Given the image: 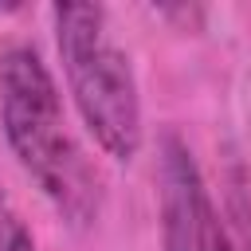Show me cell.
<instances>
[{
    "label": "cell",
    "mask_w": 251,
    "mask_h": 251,
    "mask_svg": "<svg viewBox=\"0 0 251 251\" xmlns=\"http://www.w3.org/2000/svg\"><path fill=\"white\" fill-rule=\"evenodd\" d=\"M0 129L51 208L71 227H90L102 212V176L75 137L63 94L31 43L0 51Z\"/></svg>",
    "instance_id": "cell-1"
},
{
    "label": "cell",
    "mask_w": 251,
    "mask_h": 251,
    "mask_svg": "<svg viewBox=\"0 0 251 251\" xmlns=\"http://www.w3.org/2000/svg\"><path fill=\"white\" fill-rule=\"evenodd\" d=\"M55 47L71 102L110 161H133L145 141L141 90L126 47L110 31L102 4H55Z\"/></svg>",
    "instance_id": "cell-2"
},
{
    "label": "cell",
    "mask_w": 251,
    "mask_h": 251,
    "mask_svg": "<svg viewBox=\"0 0 251 251\" xmlns=\"http://www.w3.org/2000/svg\"><path fill=\"white\" fill-rule=\"evenodd\" d=\"M157 212L165 251H239L188 141L176 129H165L157 145Z\"/></svg>",
    "instance_id": "cell-3"
},
{
    "label": "cell",
    "mask_w": 251,
    "mask_h": 251,
    "mask_svg": "<svg viewBox=\"0 0 251 251\" xmlns=\"http://www.w3.org/2000/svg\"><path fill=\"white\" fill-rule=\"evenodd\" d=\"M0 251H39L31 227L24 224L20 208L12 204V196L0 188Z\"/></svg>",
    "instance_id": "cell-4"
}]
</instances>
